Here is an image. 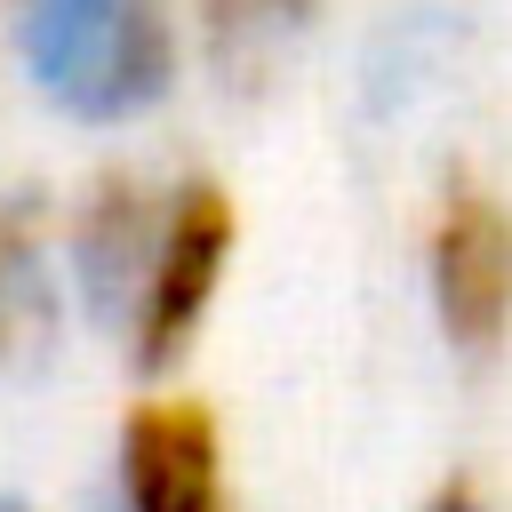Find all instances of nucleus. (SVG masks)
Listing matches in <instances>:
<instances>
[{"label":"nucleus","instance_id":"nucleus-1","mask_svg":"<svg viewBox=\"0 0 512 512\" xmlns=\"http://www.w3.org/2000/svg\"><path fill=\"white\" fill-rule=\"evenodd\" d=\"M24 56H32L40 88L80 120L144 112L176 72L168 0H32Z\"/></svg>","mask_w":512,"mask_h":512},{"label":"nucleus","instance_id":"nucleus-7","mask_svg":"<svg viewBox=\"0 0 512 512\" xmlns=\"http://www.w3.org/2000/svg\"><path fill=\"white\" fill-rule=\"evenodd\" d=\"M320 16V0H200V24H208V48L224 64H264L280 40H296L304 24Z\"/></svg>","mask_w":512,"mask_h":512},{"label":"nucleus","instance_id":"nucleus-9","mask_svg":"<svg viewBox=\"0 0 512 512\" xmlns=\"http://www.w3.org/2000/svg\"><path fill=\"white\" fill-rule=\"evenodd\" d=\"M0 512H16V504H0Z\"/></svg>","mask_w":512,"mask_h":512},{"label":"nucleus","instance_id":"nucleus-8","mask_svg":"<svg viewBox=\"0 0 512 512\" xmlns=\"http://www.w3.org/2000/svg\"><path fill=\"white\" fill-rule=\"evenodd\" d=\"M432 512H480V504H472V496H464V488H448V496H440V504H432Z\"/></svg>","mask_w":512,"mask_h":512},{"label":"nucleus","instance_id":"nucleus-6","mask_svg":"<svg viewBox=\"0 0 512 512\" xmlns=\"http://www.w3.org/2000/svg\"><path fill=\"white\" fill-rule=\"evenodd\" d=\"M48 320V288H40V232L32 208L0 200V360L24 352V336Z\"/></svg>","mask_w":512,"mask_h":512},{"label":"nucleus","instance_id":"nucleus-2","mask_svg":"<svg viewBox=\"0 0 512 512\" xmlns=\"http://www.w3.org/2000/svg\"><path fill=\"white\" fill-rule=\"evenodd\" d=\"M232 240H240V208L224 184H176V200L160 208L136 304H128V336H136V368H168L184 360V344L200 336L224 272H232Z\"/></svg>","mask_w":512,"mask_h":512},{"label":"nucleus","instance_id":"nucleus-3","mask_svg":"<svg viewBox=\"0 0 512 512\" xmlns=\"http://www.w3.org/2000/svg\"><path fill=\"white\" fill-rule=\"evenodd\" d=\"M424 288L432 320L456 352H496L512 336V200L448 176L424 224Z\"/></svg>","mask_w":512,"mask_h":512},{"label":"nucleus","instance_id":"nucleus-4","mask_svg":"<svg viewBox=\"0 0 512 512\" xmlns=\"http://www.w3.org/2000/svg\"><path fill=\"white\" fill-rule=\"evenodd\" d=\"M120 488H128V512H232L224 432L208 400L192 392L136 400L120 424Z\"/></svg>","mask_w":512,"mask_h":512},{"label":"nucleus","instance_id":"nucleus-5","mask_svg":"<svg viewBox=\"0 0 512 512\" xmlns=\"http://www.w3.org/2000/svg\"><path fill=\"white\" fill-rule=\"evenodd\" d=\"M152 232H160V208L136 192V184H104L88 224H80V248H88V288L104 304H136V280H144V256H152Z\"/></svg>","mask_w":512,"mask_h":512}]
</instances>
